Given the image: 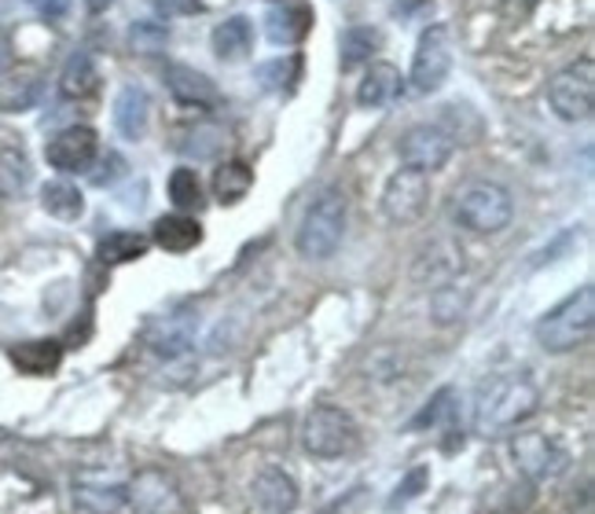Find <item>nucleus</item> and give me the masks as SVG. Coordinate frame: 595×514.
<instances>
[{
  "label": "nucleus",
  "instance_id": "obj_22",
  "mask_svg": "<svg viewBox=\"0 0 595 514\" xmlns=\"http://www.w3.org/2000/svg\"><path fill=\"white\" fill-rule=\"evenodd\" d=\"M250 45H254V26H250V19H243V15L225 19V23L214 30V56L221 62L247 59Z\"/></svg>",
  "mask_w": 595,
  "mask_h": 514
},
{
  "label": "nucleus",
  "instance_id": "obj_35",
  "mask_svg": "<svg viewBox=\"0 0 595 514\" xmlns=\"http://www.w3.org/2000/svg\"><path fill=\"white\" fill-rule=\"evenodd\" d=\"M426 481H431V470H426V467H412L409 475H404L401 486L393 489V496L386 500V507L397 511V507H404V503H412L426 489Z\"/></svg>",
  "mask_w": 595,
  "mask_h": 514
},
{
  "label": "nucleus",
  "instance_id": "obj_17",
  "mask_svg": "<svg viewBox=\"0 0 595 514\" xmlns=\"http://www.w3.org/2000/svg\"><path fill=\"white\" fill-rule=\"evenodd\" d=\"M148 125H151V96L140 85H125L114 96V129L125 140H144Z\"/></svg>",
  "mask_w": 595,
  "mask_h": 514
},
{
  "label": "nucleus",
  "instance_id": "obj_10",
  "mask_svg": "<svg viewBox=\"0 0 595 514\" xmlns=\"http://www.w3.org/2000/svg\"><path fill=\"white\" fill-rule=\"evenodd\" d=\"M453 151H456V140L442 125H412V129L401 136V144H397V155H401L404 170H415L426 176L445 170Z\"/></svg>",
  "mask_w": 595,
  "mask_h": 514
},
{
  "label": "nucleus",
  "instance_id": "obj_4",
  "mask_svg": "<svg viewBox=\"0 0 595 514\" xmlns=\"http://www.w3.org/2000/svg\"><path fill=\"white\" fill-rule=\"evenodd\" d=\"M515 217V198L496 181H471L456 192L453 220L471 236H500Z\"/></svg>",
  "mask_w": 595,
  "mask_h": 514
},
{
  "label": "nucleus",
  "instance_id": "obj_21",
  "mask_svg": "<svg viewBox=\"0 0 595 514\" xmlns=\"http://www.w3.org/2000/svg\"><path fill=\"white\" fill-rule=\"evenodd\" d=\"M12 364L23 375H52L62 361V345L56 339H37V342H19L8 350Z\"/></svg>",
  "mask_w": 595,
  "mask_h": 514
},
{
  "label": "nucleus",
  "instance_id": "obj_38",
  "mask_svg": "<svg viewBox=\"0 0 595 514\" xmlns=\"http://www.w3.org/2000/svg\"><path fill=\"white\" fill-rule=\"evenodd\" d=\"M30 4H34L41 15L56 19V15H62V12H67V8H70V0H30Z\"/></svg>",
  "mask_w": 595,
  "mask_h": 514
},
{
  "label": "nucleus",
  "instance_id": "obj_27",
  "mask_svg": "<svg viewBox=\"0 0 595 514\" xmlns=\"http://www.w3.org/2000/svg\"><path fill=\"white\" fill-rule=\"evenodd\" d=\"M41 206H45V214H52L56 220H78L85 214V195H81V187L70 181H48L41 187Z\"/></svg>",
  "mask_w": 595,
  "mask_h": 514
},
{
  "label": "nucleus",
  "instance_id": "obj_25",
  "mask_svg": "<svg viewBox=\"0 0 595 514\" xmlns=\"http://www.w3.org/2000/svg\"><path fill=\"white\" fill-rule=\"evenodd\" d=\"M382 34L371 26H350L346 34L339 37V67L342 70H357L364 62H371V56L379 52Z\"/></svg>",
  "mask_w": 595,
  "mask_h": 514
},
{
  "label": "nucleus",
  "instance_id": "obj_33",
  "mask_svg": "<svg viewBox=\"0 0 595 514\" xmlns=\"http://www.w3.org/2000/svg\"><path fill=\"white\" fill-rule=\"evenodd\" d=\"M453 415H456V390L453 386H445V390H437L431 397V404L423 408L420 415L412 419V430H426V426H453Z\"/></svg>",
  "mask_w": 595,
  "mask_h": 514
},
{
  "label": "nucleus",
  "instance_id": "obj_19",
  "mask_svg": "<svg viewBox=\"0 0 595 514\" xmlns=\"http://www.w3.org/2000/svg\"><path fill=\"white\" fill-rule=\"evenodd\" d=\"M129 496L118 481H100V478H81L75 481V507L81 514H118Z\"/></svg>",
  "mask_w": 595,
  "mask_h": 514
},
{
  "label": "nucleus",
  "instance_id": "obj_34",
  "mask_svg": "<svg viewBox=\"0 0 595 514\" xmlns=\"http://www.w3.org/2000/svg\"><path fill=\"white\" fill-rule=\"evenodd\" d=\"M129 45L133 52H144V56H155V52H162L170 45V30L162 23H137L129 30Z\"/></svg>",
  "mask_w": 595,
  "mask_h": 514
},
{
  "label": "nucleus",
  "instance_id": "obj_36",
  "mask_svg": "<svg viewBox=\"0 0 595 514\" xmlns=\"http://www.w3.org/2000/svg\"><path fill=\"white\" fill-rule=\"evenodd\" d=\"M155 12L162 19H184L203 12V0H155Z\"/></svg>",
  "mask_w": 595,
  "mask_h": 514
},
{
  "label": "nucleus",
  "instance_id": "obj_41",
  "mask_svg": "<svg viewBox=\"0 0 595 514\" xmlns=\"http://www.w3.org/2000/svg\"><path fill=\"white\" fill-rule=\"evenodd\" d=\"M114 4V0H85V8L92 15H100V12H107V8Z\"/></svg>",
  "mask_w": 595,
  "mask_h": 514
},
{
  "label": "nucleus",
  "instance_id": "obj_24",
  "mask_svg": "<svg viewBox=\"0 0 595 514\" xmlns=\"http://www.w3.org/2000/svg\"><path fill=\"white\" fill-rule=\"evenodd\" d=\"M100 85V70H96V59L89 56V52H75V56L67 59V67L59 73V92L67 100H85L92 96Z\"/></svg>",
  "mask_w": 595,
  "mask_h": 514
},
{
  "label": "nucleus",
  "instance_id": "obj_32",
  "mask_svg": "<svg viewBox=\"0 0 595 514\" xmlns=\"http://www.w3.org/2000/svg\"><path fill=\"white\" fill-rule=\"evenodd\" d=\"M298 78H301V59L298 56L273 59V62H265V67H258V81L268 92H290Z\"/></svg>",
  "mask_w": 595,
  "mask_h": 514
},
{
  "label": "nucleus",
  "instance_id": "obj_3",
  "mask_svg": "<svg viewBox=\"0 0 595 514\" xmlns=\"http://www.w3.org/2000/svg\"><path fill=\"white\" fill-rule=\"evenodd\" d=\"M592 328H595V287L584 283L567 301H559L548 317H540L534 334L545 353H573L577 345L592 339Z\"/></svg>",
  "mask_w": 595,
  "mask_h": 514
},
{
  "label": "nucleus",
  "instance_id": "obj_14",
  "mask_svg": "<svg viewBox=\"0 0 595 514\" xmlns=\"http://www.w3.org/2000/svg\"><path fill=\"white\" fill-rule=\"evenodd\" d=\"M250 492H254V503L265 514H290V511L298 507V500H301L298 481L290 478L284 467L258 470V478L250 481Z\"/></svg>",
  "mask_w": 595,
  "mask_h": 514
},
{
  "label": "nucleus",
  "instance_id": "obj_29",
  "mask_svg": "<svg viewBox=\"0 0 595 514\" xmlns=\"http://www.w3.org/2000/svg\"><path fill=\"white\" fill-rule=\"evenodd\" d=\"M148 239L140 232H111L107 239H100L96 247V258L103 265H125V261H137L148 254Z\"/></svg>",
  "mask_w": 595,
  "mask_h": 514
},
{
  "label": "nucleus",
  "instance_id": "obj_28",
  "mask_svg": "<svg viewBox=\"0 0 595 514\" xmlns=\"http://www.w3.org/2000/svg\"><path fill=\"white\" fill-rule=\"evenodd\" d=\"M225 147H228V133L221 129V125L203 122V125H195L181 144H176V151L187 155V159H195V162H206V159H217Z\"/></svg>",
  "mask_w": 595,
  "mask_h": 514
},
{
  "label": "nucleus",
  "instance_id": "obj_31",
  "mask_svg": "<svg viewBox=\"0 0 595 514\" xmlns=\"http://www.w3.org/2000/svg\"><path fill=\"white\" fill-rule=\"evenodd\" d=\"M170 198L176 206V214H187V209H203V181H198L195 170H187V165H181V170H173L170 176Z\"/></svg>",
  "mask_w": 595,
  "mask_h": 514
},
{
  "label": "nucleus",
  "instance_id": "obj_2",
  "mask_svg": "<svg viewBox=\"0 0 595 514\" xmlns=\"http://www.w3.org/2000/svg\"><path fill=\"white\" fill-rule=\"evenodd\" d=\"M346 192L342 187H323V192L312 198L309 209L301 214L295 247L306 261H328L335 258V250L342 247V236H346Z\"/></svg>",
  "mask_w": 595,
  "mask_h": 514
},
{
  "label": "nucleus",
  "instance_id": "obj_6",
  "mask_svg": "<svg viewBox=\"0 0 595 514\" xmlns=\"http://www.w3.org/2000/svg\"><path fill=\"white\" fill-rule=\"evenodd\" d=\"M548 103L562 122H588L595 107V62L577 59L548 81Z\"/></svg>",
  "mask_w": 595,
  "mask_h": 514
},
{
  "label": "nucleus",
  "instance_id": "obj_7",
  "mask_svg": "<svg viewBox=\"0 0 595 514\" xmlns=\"http://www.w3.org/2000/svg\"><path fill=\"white\" fill-rule=\"evenodd\" d=\"M448 70H453V34H448L445 23L426 26L420 41H415V56H412V89L420 96H431L445 85Z\"/></svg>",
  "mask_w": 595,
  "mask_h": 514
},
{
  "label": "nucleus",
  "instance_id": "obj_13",
  "mask_svg": "<svg viewBox=\"0 0 595 514\" xmlns=\"http://www.w3.org/2000/svg\"><path fill=\"white\" fill-rule=\"evenodd\" d=\"M148 345L162 361H184L198 345V317H192V312H170V317L155 320L148 328Z\"/></svg>",
  "mask_w": 595,
  "mask_h": 514
},
{
  "label": "nucleus",
  "instance_id": "obj_15",
  "mask_svg": "<svg viewBox=\"0 0 595 514\" xmlns=\"http://www.w3.org/2000/svg\"><path fill=\"white\" fill-rule=\"evenodd\" d=\"M165 78V89L173 92L176 100L187 103V107H203L210 111L221 103V92H217V85L206 73H198L195 67H184V62H170V67L162 70Z\"/></svg>",
  "mask_w": 595,
  "mask_h": 514
},
{
  "label": "nucleus",
  "instance_id": "obj_8",
  "mask_svg": "<svg viewBox=\"0 0 595 514\" xmlns=\"http://www.w3.org/2000/svg\"><path fill=\"white\" fill-rule=\"evenodd\" d=\"M511 456H515V467L534 481V486L562 478L570 467V453L548 434H515V441H511Z\"/></svg>",
  "mask_w": 595,
  "mask_h": 514
},
{
  "label": "nucleus",
  "instance_id": "obj_9",
  "mask_svg": "<svg viewBox=\"0 0 595 514\" xmlns=\"http://www.w3.org/2000/svg\"><path fill=\"white\" fill-rule=\"evenodd\" d=\"M431 206V176L415 170H397L382 187V214L390 225H415Z\"/></svg>",
  "mask_w": 595,
  "mask_h": 514
},
{
  "label": "nucleus",
  "instance_id": "obj_18",
  "mask_svg": "<svg viewBox=\"0 0 595 514\" xmlns=\"http://www.w3.org/2000/svg\"><path fill=\"white\" fill-rule=\"evenodd\" d=\"M312 30V8L309 4H284V8H273L265 15V37L273 41L279 48H290V45H301Z\"/></svg>",
  "mask_w": 595,
  "mask_h": 514
},
{
  "label": "nucleus",
  "instance_id": "obj_23",
  "mask_svg": "<svg viewBox=\"0 0 595 514\" xmlns=\"http://www.w3.org/2000/svg\"><path fill=\"white\" fill-rule=\"evenodd\" d=\"M464 272V250L453 247V243H434V250H426L415 276L426 279L431 287H442V283H453L459 279Z\"/></svg>",
  "mask_w": 595,
  "mask_h": 514
},
{
  "label": "nucleus",
  "instance_id": "obj_40",
  "mask_svg": "<svg viewBox=\"0 0 595 514\" xmlns=\"http://www.w3.org/2000/svg\"><path fill=\"white\" fill-rule=\"evenodd\" d=\"M534 4H537V0H511V4H507V12L522 19V15H529V8H534Z\"/></svg>",
  "mask_w": 595,
  "mask_h": 514
},
{
  "label": "nucleus",
  "instance_id": "obj_39",
  "mask_svg": "<svg viewBox=\"0 0 595 514\" xmlns=\"http://www.w3.org/2000/svg\"><path fill=\"white\" fill-rule=\"evenodd\" d=\"M8 67H12V41L0 34V70H8Z\"/></svg>",
  "mask_w": 595,
  "mask_h": 514
},
{
  "label": "nucleus",
  "instance_id": "obj_16",
  "mask_svg": "<svg viewBox=\"0 0 595 514\" xmlns=\"http://www.w3.org/2000/svg\"><path fill=\"white\" fill-rule=\"evenodd\" d=\"M404 89V78L393 62H371L364 81L357 85V107L364 111H379V107H390V103L401 96Z\"/></svg>",
  "mask_w": 595,
  "mask_h": 514
},
{
  "label": "nucleus",
  "instance_id": "obj_12",
  "mask_svg": "<svg viewBox=\"0 0 595 514\" xmlns=\"http://www.w3.org/2000/svg\"><path fill=\"white\" fill-rule=\"evenodd\" d=\"M96 155H100V136L96 129H89V125H70V129L52 136L45 147L48 165L59 173H85L92 170Z\"/></svg>",
  "mask_w": 595,
  "mask_h": 514
},
{
  "label": "nucleus",
  "instance_id": "obj_11",
  "mask_svg": "<svg viewBox=\"0 0 595 514\" xmlns=\"http://www.w3.org/2000/svg\"><path fill=\"white\" fill-rule=\"evenodd\" d=\"M125 496H129L137 514H187L184 492L176 486V478L159 467L140 470V475L125 486Z\"/></svg>",
  "mask_w": 595,
  "mask_h": 514
},
{
  "label": "nucleus",
  "instance_id": "obj_5",
  "mask_svg": "<svg viewBox=\"0 0 595 514\" xmlns=\"http://www.w3.org/2000/svg\"><path fill=\"white\" fill-rule=\"evenodd\" d=\"M301 445L317 459H342L361 445V426L346 408L317 404L301 423Z\"/></svg>",
  "mask_w": 595,
  "mask_h": 514
},
{
  "label": "nucleus",
  "instance_id": "obj_37",
  "mask_svg": "<svg viewBox=\"0 0 595 514\" xmlns=\"http://www.w3.org/2000/svg\"><path fill=\"white\" fill-rule=\"evenodd\" d=\"M100 170H107V173L92 176V184H96V187H107V184H114V181H118V176L125 173V159H122V155L107 151V155L100 159Z\"/></svg>",
  "mask_w": 595,
  "mask_h": 514
},
{
  "label": "nucleus",
  "instance_id": "obj_1",
  "mask_svg": "<svg viewBox=\"0 0 595 514\" xmlns=\"http://www.w3.org/2000/svg\"><path fill=\"white\" fill-rule=\"evenodd\" d=\"M540 408V386L526 372L489 375L474 401V434L504 437L526 419H534Z\"/></svg>",
  "mask_w": 595,
  "mask_h": 514
},
{
  "label": "nucleus",
  "instance_id": "obj_26",
  "mask_svg": "<svg viewBox=\"0 0 595 514\" xmlns=\"http://www.w3.org/2000/svg\"><path fill=\"white\" fill-rule=\"evenodd\" d=\"M250 187H254V170H250L247 162H221L214 170V195H217V203H225V206H236V203H243V198L250 195Z\"/></svg>",
  "mask_w": 595,
  "mask_h": 514
},
{
  "label": "nucleus",
  "instance_id": "obj_20",
  "mask_svg": "<svg viewBox=\"0 0 595 514\" xmlns=\"http://www.w3.org/2000/svg\"><path fill=\"white\" fill-rule=\"evenodd\" d=\"M151 239L162 250H170V254H187V250H195L198 243H203V225L187 214H165V217L155 220Z\"/></svg>",
  "mask_w": 595,
  "mask_h": 514
},
{
  "label": "nucleus",
  "instance_id": "obj_30",
  "mask_svg": "<svg viewBox=\"0 0 595 514\" xmlns=\"http://www.w3.org/2000/svg\"><path fill=\"white\" fill-rule=\"evenodd\" d=\"M30 187V159L15 147H0V198H15Z\"/></svg>",
  "mask_w": 595,
  "mask_h": 514
}]
</instances>
